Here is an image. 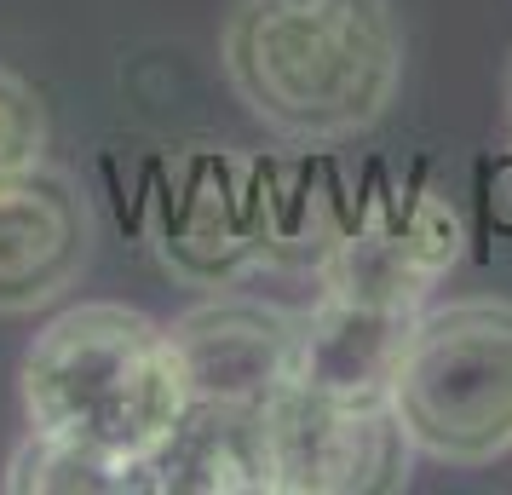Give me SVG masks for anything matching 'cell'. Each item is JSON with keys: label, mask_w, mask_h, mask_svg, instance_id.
Masks as SVG:
<instances>
[{"label": "cell", "mask_w": 512, "mask_h": 495, "mask_svg": "<svg viewBox=\"0 0 512 495\" xmlns=\"http://www.w3.org/2000/svg\"><path fill=\"white\" fill-rule=\"evenodd\" d=\"M236 104L282 144H346L386 121L403 87L392 0H236L219 29Z\"/></svg>", "instance_id": "1"}, {"label": "cell", "mask_w": 512, "mask_h": 495, "mask_svg": "<svg viewBox=\"0 0 512 495\" xmlns=\"http://www.w3.org/2000/svg\"><path fill=\"white\" fill-rule=\"evenodd\" d=\"M18 403L35 432L104 449L150 478L190 398L173 329L121 300L52 306L18 363Z\"/></svg>", "instance_id": "2"}, {"label": "cell", "mask_w": 512, "mask_h": 495, "mask_svg": "<svg viewBox=\"0 0 512 495\" xmlns=\"http://www.w3.org/2000/svg\"><path fill=\"white\" fill-rule=\"evenodd\" d=\"M392 415L420 461L495 467L512 455V300L466 294L409 323L386 380Z\"/></svg>", "instance_id": "3"}, {"label": "cell", "mask_w": 512, "mask_h": 495, "mask_svg": "<svg viewBox=\"0 0 512 495\" xmlns=\"http://www.w3.org/2000/svg\"><path fill=\"white\" fill-rule=\"evenodd\" d=\"M271 495H374L403 490L420 455L386 392H328L294 380L259 409Z\"/></svg>", "instance_id": "4"}, {"label": "cell", "mask_w": 512, "mask_h": 495, "mask_svg": "<svg viewBox=\"0 0 512 495\" xmlns=\"http://www.w3.org/2000/svg\"><path fill=\"white\" fill-rule=\"evenodd\" d=\"M461 213L438 190L380 196L369 219H357L323 260V294L340 306L380 311L397 323H415L432 288L461 260Z\"/></svg>", "instance_id": "5"}, {"label": "cell", "mask_w": 512, "mask_h": 495, "mask_svg": "<svg viewBox=\"0 0 512 495\" xmlns=\"http://www.w3.org/2000/svg\"><path fill=\"white\" fill-rule=\"evenodd\" d=\"M167 329L185 357L196 403L265 409L305 375V311L248 288H219L213 300L179 311Z\"/></svg>", "instance_id": "6"}, {"label": "cell", "mask_w": 512, "mask_h": 495, "mask_svg": "<svg viewBox=\"0 0 512 495\" xmlns=\"http://www.w3.org/2000/svg\"><path fill=\"white\" fill-rule=\"evenodd\" d=\"M98 219L70 167L41 162L0 185V317L64 306L93 265Z\"/></svg>", "instance_id": "7"}, {"label": "cell", "mask_w": 512, "mask_h": 495, "mask_svg": "<svg viewBox=\"0 0 512 495\" xmlns=\"http://www.w3.org/2000/svg\"><path fill=\"white\" fill-rule=\"evenodd\" d=\"M150 490H202V495H271L265 467V426L259 409L225 403H190L179 432L150 461Z\"/></svg>", "instance_id": "8"}, {"label": "cell", "mask_w": 512, "mask_h": 495, "mask_svg": "<svg viewBox=\"0 0 512 495\" xmlns=\"http://www.w3.org/2000/svg\"><path fill=\"white\" fill-rule=\"evenodd\" d=\"M0 490L12 495H133L150 490V478L139 467H127L104 449L70 444V438H52V432H35L24 426L18 449L6 455V472H0Z\"/></svg>", "instance_id": "9"}, {"label": "cell", "mask_w": 512, "mask_h": 495, "mask_svg": "<svg viewBox=\"0 0 512 495\" xmlns=\"http://www.w3.org/2000/svg\"><path fill=\"white\" fill-rule=\"evenodd\" d=\"M52 162V116L18 70L0 64V185Z\"/></svg>", "instance_id": "10"}, {"label": "cell", "mask_w": 512, "mask_h": 495, "mask_svg": "<svg viewBox=\"0 0 512 495\" xmlns=\"http://www.w3.org/2000/svg\"><path fill=\"white\" fill-rule=\"evenodd\" d=\"M501 98H507V127H512V58H507V75H501Z\"/></svg>", "instance_id": "11"}]
</instances>
